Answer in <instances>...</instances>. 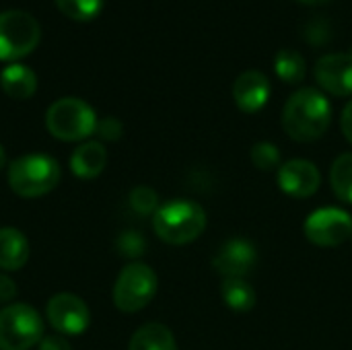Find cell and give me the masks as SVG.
<instances>
[{
    "label": "cell",
    "instance_id": "obj_1",
    "mask_svg": "<svg viewBox=\"0 0 352 350\" xmlns=\"http://www.w3.org/2000/svg\"><path fill=\"white\" fill-rule=\"evenodd\" d=\"M332 122V105L318 89H299L283 109V128L297 142H314L326 134Z\"/></svg>",
    "mask_w": 352,
    "mask_h": 350
},
{
    "label": "cell",
    "instance_id": "obj_2",
    "mask_svg": "<svg viewBox=\"0 0 352 350\" xmlns=\"http://www.w3.org/2000/svg\"><path fill=\"white\" fill-rule=\"evenodd\" d=\"M153 229L165 243L186 245L198 239L206 229V212L194 200L175 198L157 208L153 217Z\"/></svg>",
    "mask_w": 352,
    "mask_h": 350
},
{
    "label": "cell",
    "instance_id": "obj_3",
    "mask_svg": "<svg viewBox=\"0 0 352 350\" xmlns=\"http://www.w3.org/2000/svg\"><path fill=\"white\" fill-rule=\"evenodd\" d=\"M60 163L39 153L19 157L8 167V186L21 198L45 196L60 184Z\"/></svg>",
    "mask_w": 352,
    "mask_h": 350
},
{
    "label": "cell",
    "instance_id": "obj_4",
    "mask_svg": "<svg viewBox=\"0 0 352 350\" xmlns=\"http://www.w3.org/2000/svg\"><path fill=\"white\" fill-rule=\"evenodd\" d=\"M45 126L52 136L64 142H76L97 130V116L93 107L76 97H62L45 111Z\"/></svg>",
    "mask_w": 352,
    "mask_h": 350
},
{
    "label": "cell",
    "instance_id": "obj_5",
    "mask_svg": "<svg viewBox=\"0 0 352 350\" xmlns=\"http://www.w3.org/2000/svg\"><path fill=\"white\" fill-rule=\"evenodd\" d=\"M41 37L37 19L27 10L0 12V60L14 62L31 54Z\"/></svg>",
    "mask_w": 352,
    "mask_h": 350
},
{
    "label": "cell",
    "instance_id": "obj_6",
    "mask_svg": "<svg viewBox=\"0 0 352 350\" xmlns=\"http://www.w3.org/2000/svg\"><path fill=\"white\" fill-rule=\"evenodd\" d=\"M43 338L41 316L25 303L0 309V350H29Z\"/></svg>",
    "mask_w": 352,
    "mask_h": 350
},
{
    "label": "cell",
    "instance_id": "obj_7",
    "mask_svg": "<svg viewBox=\"0 0 352 350\" xmlns=\"http://www.w3.org/2000/svg\"><path fill=\"white\" fill-rule=\"evenodd\" d=\"M155 295L157 274L142 262L128 264L113 285V303L124 314H136L144 309L155 299Z\"/></svg>",
    "mask_w": 352,
    "mask_h": 350
},
{
    "label": "cell",
    "instance_id": "obj_8",
    "mask_svg": "<svg viewBox=\"0 0 352 350\" xmlns=\"http://www.w3.org/2000/svg\"><path fill=\"white\" fill-rule=\"evenodd\" d=\"M305 237L318 248H336L352 239V217L336 206L314 210L303 225Z\"/></svg>",
    "mask_w": 352,
    "mask_h": 350
},
{
    "label": "cell",
    "instance_id": "obj_9",
    "mask_svg": "<svg viewBox=\"0 0 352 350\" xmlns=\"http://www.w3.org/2000/svg\"><path fill=\"white\" fill-rule=\"evenodd\" d=\"M45 316L50 326L66 336H78L91 324V314L87 303L72 293L54 295L45 305Z\"/></svg>",
    "mask_w": 352,
    "mask_h": 350
},
{
    "label": "cell",
    "instance_id": "obj_10",
    "mask_svg": "<svg viewBox=\"0 0 352 350\" xmlns=\"http://www.w3.org/2000/svg\"><path fill=\"white\" fill-rule=\"evenodd\" d=\"M258 264V252L256 245L248 239L235 237L229 239L214 256L212 266L214 270L225 276V281L229 278H245Z\"/></svg>",
    "mask_w": 352,
    "mask_h": 350
},
{
    "label": "cell",
    "instance_id": "obj_11",
    "mask_svg": "<svg viewBox=\"0 0 352 350\" xmlns=\"http://www.w3.org/2000/svg\"><path fill=\"white\" fill-rule=\"evenodd\" d=\"M322 173L307 159H291L278 169V188L291 198H309L320 190Z\"/></svg>",
    "mask_w": 352,
    "mask_h": 350
},
{
    "label": "cell",
    "instance_id": "obj_12",
    "mask_svg": "<svg viewBox=\"0 0 352 350\" xmlns=\"http://www.w3.org/2000/svg\"><path fill=\"white\" fill-rule=\"evenodd\" d=\"M316 80L336 97L352 95V54H328L316 64Z\"/></svg>",
    "mask_w": 352,
    "mask_h": 350
},
{
    "label": "cell",
    "instance_id": "obj_13",
    "mask_svg": "<svg viewBox=\"0 0 352 350\" xmlns=\"http://www.w3.org/2000/svg\"><path fill=\"white\" fill-rule=\"evenodd\" d=\"M233 99L245 113L260 111L270 99V80L260 70H245L233 83Z\"/></svg>",
    "mask_w": 352,
    "mask_h": 350
},
{
    "label": "cell",
    "instance_id": "obj_14",
    "mask_svg": "<svg viewBox=\"0 0 352 350\" xmlns=\"http://www.w3.org/2000/svg\"><path fill=\"white\" fill-rule=\"evenodd\" d=\"M107 163V151L101 142L91 140L74 149L70 157V169L76 177L80 179H93L97 177Z\"/></svg>",
    "mask_w": 352,
    "mask_h": 350
},
{
    "label": "cell",
    "instance_id": "obj_15",
    "mask_svg": "<svg viewBox=\"0 0 352 350\" xmlns=\"http://www.w3.org/2000/svg\"><path fill=\"white\" fill-rule=\"evenodd\" d=\"M29 260V241L27 237L14 229H0V268L2 270H19Z\"/></svg>",
    "mask_w": 352,
    "mask_h": 350
},
{
    "label": "cell",
    "instance_id": "obj_16",
    "mask_svg": "<svg viewBox=\"0 0 352 350\" xmlns=\"http://www.w3.org/2000/svg\"><path fill=\"white\" fill-rule=\"evenodd\" d=\"M0 87L12 99H29L37 89V76L29 66L12 62L6 68H2Z\"/></svg>",
    "mask_w": 352,
    "mask_h": 350
},
{
    "label": "cell",
    "instance_id": "obj_17",
    "mask_svg": "<svg viewBox=\"0 0 352 350\" xmlns=\"http://www.w3.org/2000/svg\"><path fill=\"white\" fill-rule=\"evenodd\" d=\"M128 350H177L173 332L163 324H144L130 338Z\"/></svg>",
    "mask_w": 352,
    "mask_h": 350
},
{
    "label": "cell",
    "instance_id": "obj_18",
    "mask_svg": "<svg viewBox=\"0 0 352 350\" xmlns=\"http://www.w3.org/2000/svg\"><path fill=\"white\" fill-rule=\"evenodd\" d=\"M221 295L229 309L245 314L256 305V289L245 278H229L221 287Z\"/></svg>",
    "mask_w": 352,
    "mask_h": 350
},
{
    "label": "cell",
    "instance_id": "obj_19",
    "mask_svg": "<svg viewBox=\"0 0 352 350\" xmlns=\"http://www.w3.org/2000/svg\"><path fill=\"white\" fill-rule=\"evenodd\" d=\"M274 70L280 80L297 85L305 78V58L295 50H280L274 58Z\"/></svg>",
    "mask_w": 352,
    "mask_h": 350
},
{
    "label": "cell",
    "instance_id": "obj_20",
    "mask_svg": "<svg viewBox=\"0 0 352 350\" xmlns=\"http://www.w3.org/2000/svg\"><path fill=\"white\" fill-rule=\"evenodd\" d=\"M330 184L334 194L346 202L352 204V153L340 155L330 169Z\"/></svg>",
    "mask_w": 352,
    "mask_h": 350
},
{
    "label": "cell",
    "instance_id": "obj_21",
    "mask_svg": "<svg viewBox=\"0 0 352 350\" xmlns=\"http://www.w3.org/2000/svg\"><path fill=\"white\" fill-rule=\"evenodd\" d=\"M56 4L66 17L74 21H91L103 8V0H56Z\"/></svg>",
    "mask_w": 352,
    "mask_h": 350
},
{
    "label": "cell",
    "instance_id": "obj_22",
    "mask_svg": "<svg viewBox=\"0 0 352 350\" xmlns=\"http://www.w3.org/2000/svg\"><path fill=\"white\" fill-rule=\"evenodd\" d=\"M252 163L260 169V171H272V169H280V151L276 144L272 142H258L252 146Z\"/></svg>",
    "mask_w": 352,
    "mask_h": 350
},
{
    "label": "cell",
    "instance_id": "obj_23",
    "mask_svg": "<svg viewBox=\"0 0 352 350\" xmlns=\"http://www.w3.org/2000/svg\"><path fill=\"white\" fill-rule=\"evenodd\" d=\"M130 206H132L134 212H138L142 217L155 215L157 208H159V196L148 186H136L130 192Z\"/></svg>",
    "mask_w": 352,
    "mask_h": 350
},
{
    "label": "cell",
    "instance_id": "obj_24",
    "mask_svg": "<svg viewBox=\"0 0 352 350\" xmlns=\"http://www.w3.org/2000/svg\"><path fill=\"white\" fill-rule=\"evenodd\" d=\"M116 248L124 258H138L146 252V239L138 231H124L118 237Z\"/></svg>",
    "mask_w": 352,
    "mask_h": 350
},
{
    "label": "cell",
    "instance_id": "obj_25",
    "mask_svg": "<svg viewBox=\"0 0 352 350\" xmlns=\"http://www.w3.org/2000/svg\"><path fill=\"white\" fill-rule=\"evenodd\" d=\"M97 132H99V136L103 140H118L122 136V132H124V126H122V122L118 118L107 116V118L97 122Z\"/></svg>",
    "mask_w": 352,
    "mask_h": 350
},
{
    "label": "cell",
    "instance_id": "obj_26",
    "mask_svg": "<svg viewBox=\"0 0 352 350\" xmlns=\"http://www.w3.org/2000/svg\"><path fill=\"white\" fill-rule=\"evenodd\" d=\"M16 297V285L10 276L0 274V303H8Z\"/></svg>",
    "mask_w": 352,
    "mask_h": 350
},
{
    "label": "cell",
    "instance_id": "obj_27",
    "mask_svg": "<svg viewBox=\"0 0 352 350\" xmlns=\"http://www.w3.org/2000/svg\"><path fill=\"white\" fill-rule=\"evenodd\" d=\"M39 350H72V347L62 336H47V338H41Z\"/></svg>",
    "mask_w": 352,
    "mask_h": 350
},
{
    "label": "cell",
    "instance_id": "obj_28",
    "mask_svg": "<svg viewBox=\"0 0 352 350\" xmlns=\"http://www.w3.org/2000/svg\"><path fill=\"white\" fill-rule=\"evenodd\" d=\"M340 128H342V134L344 138L352 144V101L344 107L342 111V118H340Z\"/></svg>",
    "mask_w": 352,
    "mask_h": 350
},
{
    "label": "cell",
    "instance_id": "obj_29",
    "mask_svg": "<svg viewBox=\"0 0 352 350\" xmlns=\"http://www.w3.org/2000/svg\"><path fill=\"white\" fill-rule=\"evenodd\" d=\"M6 165V153H4V149H2V144H0V169Z\"/></svg>",
    "mask_w": 352,
    "mask_h": 350
},
{
    "label": "cell",
    "instance_id": "obj_30",
    "mask_svg": "<svg viewBox=\"0 0 352 350\" xmlns=\"http://www.w3.org/2000/svg\"><path fill=\"white\" fill-rule=\"evenodd\" d=\"M299 2H303V4H318V2H324V0H299Z\"/></svg>",
    "mask_w": 352,
    "mask_h": 350
}]
</instances>
